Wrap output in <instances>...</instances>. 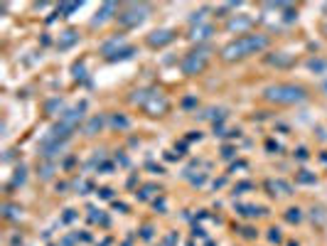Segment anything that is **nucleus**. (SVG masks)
<instances>
[{"instance_id":"6e6552de","label":"nucleus","mask_w":327,"mask_h":246,"mask_svg":"<svg viewBox=\"0 0 327 246\" xmlns=\"http://www.w3.org/2000/svg\"><path fill=\"white\" fill-rule=\"evenodd\" d=\"M128 47V42H126V35H113V37H109L106 42H101V47H99V52L106 57V60H113L118 52H123Z\"/></svg>"},{"instance_id":"412c9836","label":"nucleus","mask_w":327,"mask_h":246,"mask_svg":"<svg viewBox=\"0 0 327 246\" xmlns=\"http://www.w3.org/2000/svg\"><path fill=\"white\" fill-rule=\"evenodd\" d=\"M79 7H81V2H64V5L57 7V15H59V17H69V12H74V10H79Z\"/></svg>"},{"instance_id":"7c9ffc66","label":"nucleus","mask_w":327,"mask_h":246,"mask_svg":"<svg viewBox=\"0 0 327 246\" xmlns=\"http://www.w3.org/2000/svg\"><path fill=\"white\" fill-rule=\"evenodd\" d=\"M298 158H300V160H305V158H308V153H305V148H300V150H298Z\"/></svg>"},{"instance_id":"c756f323","label":"nucleus","mask_w":327,"mask_h":246,"mask_svg":"<svg viewBox=\"0 0 327 246\" xmlns=\"http://www.w3.org/2000/svg\"><path fill=\"white\" fill-rule=\"evenodd\" d=\"M150 232H153V229H150V227H145V229H143V239H145V242H148V239H150V237H153V234H150Z\"/></svg>"},{"instance_id":"a878e982","label":"nucleus","mask_w":327,"mask_h":246,"mask_svg":"<svg viewBox=\"0 0 327 246\" xmlns=\"http://www.w3.org/2000/svg\"><path fill=\"white\" fill-rule=\"evenodd\" d=\"M207 12H209V10H207V7H202V10H199V12H192V17H190V22H192V25H202V20H204V15H207Z\"/></svg>"},{"instance_id":"b1692460","label":"nucleus","mask_w":327,"mask_h":246,"mask_svg":"<svg viewBox=\"0 0 327 246\" xmlns=\"http://www.w3.org/2000/svg\"><path fill=\"white\" fill-rule=\"evenodd\" d=\"M133 52H135L133 47H126L123 52H118V55H116L113 60H109V62H123V60H131V57H133Z\"/></svg>"},{"instance_id":"f03ea898","label":"nucleus","mask_w":327,"mask_h":246,"mask_svg":"<svg viewBox=\"0 0 327 246\" xmlns=\"http://www.w3.org/2000/svg\"><path fill=\"white\" fill-rule=\"evenodd\" d=\"M263 101L275 104V106H300L310 99L308 89L303 84L295 81H278V84H268L261 91Z\"/></svg>"},{"instance_id":"2eb2a0df","label":"nucleus","mask_w":327,"mask_h":246,"mask_svg":"<svg viewBox=\"0 0 327 246\" xmlns=\"http://www.w3.org/2000/svg\"><path fill=\"white\" fill-rule=\"evenodd\" d=\"M266 187L271 189V194H273V197H275V194H290V192H293V189H290V184L283 183V180H268Z\"/></svg>"},{"instance_id":"9d476101","label":"nucleus","mask_w":327,"mask_h":246,"mask_svg":"<svg viewBox=\"0 0 327 246\" xmlns=\"http://www.w3.org/2000/svg\"><path fill=\"white\" fill-rule=\"evenodd\" d=\"M84 109H86V104H81V106H74V109H66L64 116L59 119V123H64L66 128L74 133V130L81 125V121H84Z\"/></svg>"},{"instance_id":"a211bd4d","label":"nucleus","mask_w":327,"mask_h":246,"mask_svg":"<svg viewBox=\"0 0 327 246\" xmlns=\"http://www.w3.org/2000/svg\"><path fill=\"white\" fill-rule=\"evenodd\" d=\"M37 173H40V178H42V180H52V175H54V163L45 160V165H42V168H37Z\"/></svg>"},{"instance_id":"4be33fe9","label":"nucleus","mask_w":327,"mask_h":246,"mask_svg":"<svg viewBox=\"0 0 327 246\" xmlns=\"http://www.w3.org/2000/svg\"><path fill=\"white\" fill-rule=\"evenodd\" d=\"M27 180V168L25 165H17L15 168V175H12V184H25Z\"/></svg>"},{"instance_id":"393cba45","label":"nucleus","mask_w":327,"mask_h":246,"mask_svg":"<svg viewBox=\"0 0 327 246\" xmlns=\"http://www.w3.org/2000/svg\"><path fill=\"white\" fill-rule=\"evenodd\" d=\"M313 219H318V224H325L327 222V214L323 207H318V209H313Z\"/></svg>"},{"instance_id":"39448f33","label":"nucleus","mask_w":327,"mask_h":246,"mask_svg":"<svg viewBox=\"0 0 327 246\" xmlns=\"http://www.w3.org/2000/svg\"><path fill=\"white\" fill-rule=\"evenodd\" d=\"M148 12H150V7H148L145 2H131V5H123V7L118 10L116 22H118L121 27L131 30V27H138V25H143V22L148 20Z\"/></svg>"},{"instance_id":"f3484780","label":"nucleus","mask_w":327,"mask_h":246,"mask_svg":"<svg viewBox=\"0 0 327 246\" xmlns=\"http://www.w3.org/2000/svg\"><path fill=\"white\" fill-rule=\"evenodd\" d=\"M308 69L310 71H315V74H325L327 71V60H323V57H313V60H308Z\"/></svg>"},{"instance_id":"473e14b6","label":"nucleus","mask_w":327,"mask_h":246,"mask_svg":"<svg viewBox=\"0 0 327 246\" xmlns=\"http://www.w3.org/2000/svg\"><path fill=\"white\" fill-rule=\"evenodd\" d=\"M323 32H325V37H327V22H325V25H323Z\"/></svg>"},{"instance_id":"6ab92c4d","label":"nucleus","mask_w":327,"mask_h":246,"mask_svg":"<svg viewBox=\"0 0 327 246\" xmlns=\"http://www.w3.org/2000/svg\"><path fill=\"white\" fill-rule=\"evenodd\" d=\"M2 214H5L7 219H20V217H22V207H15V204H5V207H2Z\"/></svg>"},{"instance_id":"c85d7f7f","label":"nucleus","mask_w":327,"mask_h":246,"mask_svg":"<svg viewBox=\"0 0 327 246\" xmlns=\"http://www.w3.org/2000/svg\"><path fill=\"white\" fill-rule=\"evenodd\" d=\"M268 232H271V234H268V239H271V242H275V244H278V242H283L280 229H268Z\"/></svg>"},{"instance_id":"bb28decb","label":"nucleus","mask_w":327,"mask_h":246,"mask_svg":"<svg viewBox=\"0 0 327 246\" xmlns=\"http://www.w3.org/2000/svg\"><path fill=\"white\" fill-rule=\"evenodd\" d=\"M298 180H300V183H305V184H313V183H318V178H313V175H308V170H303V173L298 175Z\"/></svg>"},{"instance_id":"aec40b11","label":"nucleus","mask_w":327,"mask_h":246,"mask_svg":"<svg viewBox=\"0 0 327 246\" xmlns=\"http://www.w3.org/2000/svg\"><path fill=\"white\" fill-rule=\"evenodd\" d=\"M285 219H288L290 224H300V222H303V209H300V207H290L288 214H285Z\"/></svg>"},{"instance_id":"423d86ee","label":"nucleus","mask_w":327,"mask_h":246,"mask_svg":"<svg viewBox=\"0 0 327 246\" xmlns=\"http://www.w3.org/2000/svg\"><path fill=\"white\" fill-rule=\"evenodd\" d=\"M177 40V30H170V27H160V30H153L148 35V47L153 50H163L167 45H172Z\"/></svg>"},{"instance_id":"cd10ccee","label":"nucleus","mask_w":327,"mask_h":246,"mask_svg":"<svg viewBox=\"0 0 327 246\" xmlns=\"http://www.w3.org/2000/svg\"><path fill=\"white\" fill-rule=\"evenodd\" d=\"M113 125H116V128H128L131 121H128V119H123V116H116V119H113Z\"/></svg>"},{"instance_id":"dca6fc26","label":"nucleus","mask_w":327,"mask_h":246,"mask_svg":"<svg viewBox=\"0 0 327 246\" xmlns=\"http://www.w3.org/2000/svg\"><path fill=\"white\" fill-rule=\"evenodd\" d=\"M101 128H104V116H91L86 128H84V133L86 135H96V130H101Z\"/></svg>"},{"instance_id":"20e7f679","label":"nucleus","mask_w":327,"mask_h":246,"mask_svg":"<svg viewBox=\"0 0 327 246\" xmlns=\"http://www.w3.org/2000/svg\"><path fill=\"white\" fill-rule=\"evenodd\" d=\"M209 57H212V50L197 45L195 50H190V52L180 60V71H182L185 76H197V74H202V71L207 69Z\"/></svg>"},{"instance_id":"f8f14e48","label":"nucleus","mask_w":327,"mask_h":246,"mask_svg":"<svg viewBox=\"0 0 327 246\" xmlns=\"http://www.w3.org/2000/svg\"><path fill=\"white\" fill-rule=\"evenodd\" d=\"M79 40H81L79 30L69 27V30H64V32H59V37H57V50H59V52H66V50H71Z\"/></svg>"},{"instance_id":"ddd939ff","label":"nucleus","mask_w":327,"mask_h":246,"mask_svg":"<svg viewBox=\"0 0 327 246\" xmlns=\"http://www.w3.org/2000/svg\"><path fill=\"white\" fill-rule=\"evenodd\" d=\"M212 35H214V27L212 25H197V27H192V32H190V40L192 42H204Z\"/></svg>"},{"instance_id":"2f4dec72","label":"nucleus","mask_w":327,"mask_h":246,"mask_svg":"<svg viewBox=\"0 0 327 246\" xmlns=\"http://www.w3.org/2000/svg\"><path fill=\"white\" fill-rule=\"evenodd\" d=\"M323 91H325V94H327V79H325V81H323Z\"/></svg>"},{"instance_id":"f257e3e1","label":"nucleus","mask_w":327,"mask_h":246,"mask_svg":"<svg viewBox=\"0 0 327 246\" xmlns=\"http://www.w3.org/2000/svg\"><path fill=\"white\" fill-rule=\"evenodd\" d=\"M268 45H271V37L266 32H249V35H241V37L226 42L221 47L219 57H221V62H229V64L231 62H241V60H246V57H254V55L266 52Z\"/></svg>"},{"instance_id":"1a4fd4ad","label":"nucleus","mask_w":327,"mask_h":246,"mask_svg":"<svg viewBox=\"0 0 327 246\" xmlns=\"http://www.w3.org/2000/svg\"><path fill=\"white\" fill-rule=\"evenodd\" d=\"M118 10H121V7H118L116 2H104L101 10H96V15H94V20H91V27H101V25H106L109 20H116Z\"/></svg>"},{"instance_id":"5701e85b","label":"nucleus","mask_w":327,"mask_h":246,"mask_svg":"<svg viewBox=\"0 0 327 246\" xmlns=\"http://www.w3.org/2000/svg\"><path fill=\"white\" fill-rule=\"evenodd\" d=\"M71 71H74V79H84V76H86V74H84V71H86V64H84V62H76V64L71 66Z\"/></svg>"},{"instance_id":"7ed1b4c3","label":"nucleus","mask_w":327,"mask_h":246,"mask_svg":"<svg viewBox=\"0 0 327 246\" xmlns=\"http://www.w3.org/2000/svg\"><path fill=\"white\" fill-rule=\"evenodd\" d=\"M135 96H131L133 104H138L140 109H145L150 116H163L167 109H170V101L165 94L160 91H148V89H140V91H133Z\"/></svg>"},{"instance_id":"9b49d317","label":"nucleus","mask_w":327,"mask_h":246,"mask_svg":"<svg viewBox=\"0 0 327 246\" xmlns=\"http://www.w3.org/2000/svg\"><path fill=\"white\" fill-rule=\"evenodd\" d=\"M266 64L275 66V69H290L295 64V55H290V52H271V55H266Z\"/></svg>"},{"instance_id":"0eeeda50","label":"nucleus","mask_w":327,"mask_h":246,"mask_svg":"<svg viewBox=\"0 0 327 246\" xmlns=\"http://www.w3.org/2000/svg\"><path fill=\"white\" fill-rule=\"evenodd\" d=\"M251 25H254V17L251 15H229L226 20V32H236L239 37L241 35H249L251 32Z\"/></svg>"},{"instance_id":"4468645a","label":"nucleus","mask_w":327,"mask_h":246,"mask_svg":"<svg viewBox=\"0 0 327 246\" xmlns=\"http://www.w3.org/2000/svg\"><path fill=\"white\" fill-rule=\"evenodd\" d=\"M45 114L47 116H64V101L62 99H52V101H47L45 104Z\"/></svg>"}]
</instances>
